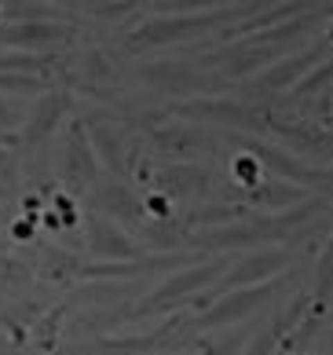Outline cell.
<instances>
[{
	"mask_svg": "<svg viewBox=\"0 0 333 355\" xmlns=\"http://www.w3.org/2000/svg\"><path fill=\"white\" fill-rule=\"evenodd\" d=\"M330 289H333V234H330L323 257H318V268H315V304H326Z\"/></svg>",
	"mask_w": 333,
	"mask_h": 355,
	"instance_id": "obj_25",
	"label": "cell"
},
{
	"mask_svg": "<svg viewBox=\"0 0 333 355\" xmlns=\"http://www.w3.org/2000/svg\"><path fill=\"white\" fill-rule=\"evenodd\" d=\"M326 209V198H308L282 213H264V216H242L234 223H216V227L191 231L183 245L187 249H205V253H231V249H249V245H289L304 223H311Z\"/></svg>",
	"mask_w": 333,
	"mask_h": 355,
	"instance_id": "obj_1",
	"label": "cell"
},
{
	"mask_svg": "<svg viewBox=\"0 0 333 355\" xmlns=\"http://www.w3.org/2000/svg\"><path fill=\"white\" fill-rule=\"evenodd\" d=\"M264 125H268V132L282 143L289 154H297L300 162H308V165L333 162V132L323 128L318 121H282V117L268 114Z\"/></svg>",
	"mask_w": 333,
	"mask_h": 355,
	"instance_id": "obj_8",
	"label": "cell"
},
{
	"mask_svg": "<svg viewBox=\"0 0 333 355\" xmlns=\"http://www.w3.org/2000/svg\"><path fill=\"white\" fill-rule=\"evenodd\" d=\"M289 264H293V249H289V245H268V249H257V253H249V257H242V260H231V268L220 275L212 300L223 297V293H231V289H242V286L271 282V279H278V275H282Z\"/></svg>",
	"mask_w": 333,
	"mask_h": 355,
	"instance_id": "obj_6",
	"label": "cell"
},
{
	"mask_svg": "<svg viewBox=\"0 0 333 355\" xmlns=\"http://www.w3.org/2000/svg\"><path fill=\"white\" fill-rule=\"evenodd\" d=\"M74 22H0V48L4 51H56L74 41Z\"/></svg>",
	"mask_w": 333,
	"mask_h": 355,
	"instance_id": "obj_10",
	"label": "cell"
},
{
	"mask_svg": "<svg viewBox=\"0 0 333 355\" xmlns=\"http://www.w3.org/2000/svg\"><path fill=\"white\" fill-rule=\"evenodd\" d=\"M143 0H77V8L96 22H121L136 11Z\"/></svg>",
	"mask_w": 333,
	"mask_h": 355,
	"instance_id": "obj_21",
	"label": "cell"
},
{
	"mask_svg": "<svg viewBox=\"0 0 333 355\" xmlns=\"http://www.w3.org/2000/svg\"><path fill=\"white\" fill-rule=\"evenodd\" d=\"M139 81L162 92H180V96H191V92H205L212 88V77H205L198 67L180 59H162V62H143L139 67Z\"/></svg>",
	"mask_w": 333,
	"mask_h": 355,
	"instance_id": "obj_12",
	"label": "cell"
},
{
	"mask_svg": "<svg viewBox=\"0 0 333 355\" xmlns=\"http://www.w3.org/2000/svg\"><path fill=\"white\" fill-rule=\"evenodd\" d=\"M286 286H289V279H271V282H257V286L231 289V293L216 297V300H212V304L191 322V334H209V330H220V326L242 322L246 315H253L257 308H264L271 297L282 293Z\"/></svg>",
	"mask_w": 333,
	"mask_h": 355,
	"instance_id": "obj_5",
	"label": "cell"
},
{
	"mask_svg": "<svg viewBox=\"0 0 333 355\" xmlns=\"http://www.w3.org/2000/svg\"><path fill=\"white\" fill-rule=\"evenodd\" d=\"M81 128H85V136L92 143V150H96V157H99L106 168H110L117 180L132 176V168H136V154H128V139L110 125V117L92 114V117H85V121H81Z\"/></svg>",
	"mask_w": 333,
	"mask_h": 355,
	"instance_id": "obj_11",
	"label": "cell"
},
{
	"mask_svg": "<svg viewBox=\"0 0 333 355\" xmlns=\"http://www.w3.org/2000/svg\"><path fill=\"white\" fill-rule=\"evenodd\" d=\"M99 209H103V216H110V220H143V202L132 194L125 183H106V187L99 191Z\"/></svg>",
	"mask_w": 333,
	"mask_h": 355,
	"instance_id": "obj_20",
	"label": "cell"
},
{
	"mask_svg": "<svg viewBox=\"0 0 333 355\" xmlns=\"http://www.w3.org/2000/svg\"><path fill=\"white\" fill-rule=\"evenodd\" d=\"M183 334V319L172 315L165 326H157L151 334H121V337H96L77 345L74 355H154L165 348H176V340Z\"/></svg>",
	"mask_w": 333,
	"mask_h": 355,
	"instance_id": "obj_7",
	"label": "cell"
},
{
	"mask_svg": "<svg viewBox=\"0 0 333 355\" xmlns=\"http://www.w3.org/2000/svg\"><path fill=\"white\" fill-rule=\"evenodd\" d=\"M234 176L246 183V187H257V183L264 180V165L257 162V157H249V154H242V157H234Z\"/></svg>",
	"mask_w": 333,
	"mask_h": 355,
	"instance_id": "obj_27",
	"label": "cell"
},
{
	"mask_svg": "<svg viewBox=\"0 0 333 355\" xmlns=\"http://www.w3.org/2000/svg\"><path fill=\"white\" fill-rule=\"evenodd\" d=\"M216 176L202 165H191V162H172V165H162L154 173V187L157 194L165 198H191V194H205L212 191Z\"/></svg>",
	"mask_w": 333,
	"mask_h": 355,
	"instance_id": "obj_16",
	"label": "cell"
},
{
	"mask_svg": "<svg viewBox=\"0 0 333 355\" xmlns=\"http://www.w3.org/2000/svg\"><path fill=\"white\" fill-rule=\"evenodd\" d=\"M88 253L96 260H139L143 249L128 239V231L110 216H92L88 223Z\"/></svg>",
	"mask_w": 333,
	"mask_h": 355,
	"instance_id": "obj_14",
	"label": "cell"
},
{
	"mask_svg": "<svg viewBox=\"0 0 333 355\" xmlns=\"http://www.w3.org/2000/svg\"><path fill=\"white\" fill-rule=\"evenodd\" d=\"M22 121V114H19V107L11 99H4L0 96V132H8V128H15Z\"/></svg>",
	"mask_w": 333,
	"mask_h": 355,
	"instance_id": "obj_28",
	"label": "cell"
},
{
	"mask_svg": "<svg viewBox=\"0 0 333 355\" xmlns=\"http://www.w3.org/2000/svg\"><path fill=\"white\" fill-rule=\"evenodd\" d=\"M271 0H242V4H228V8H212V11H187V15H154L139 22L136 30L125 37V51L139 55V51H154L165 44H180V41H194L202 33L212 30H228V26L242 22L249 15L264 11Z\"/></svg>",
	"mask_w": 333,
	"mask_h": 355,
	"instance_id": "obj_2",
	"label": "cell"
},
{
	"mask_svg": "<svg viewBox=\"0 0 333 355\" xmlns=\"http://www.w3.org/2000/svg\"><path fill=\"white\" fill-rule=\"evenodd\" d=\"M326 41L333 44V19H330V26H326Z\"/></svg>",
	"mask_w": 333,
	"mask_h": 355,
	"instance_id": "obj_29",
	"label": "cell"
},
{
	"mask_svg": "<svg viewBox=\"0 0 333 355\" xmlns=\"http://www.w3.org/2000/svg\"><path fill=\"white\" fill-rule=\"evenodd\" d=\"M330 51H333V44L323 37V41H315L311 48L297 51V55H282L278 62H271V67L264 70V73L253 77L246 92H249V96H268V92H286V88L297 85V81H300V77L308 73V70H315L323 59H330Z\"/></svg>",
	"mask_w": 333,
	"mask_h": 355,
	"instance_id": "obj_9",
	"label": "cell"
},
{
	"mask_svg": "<svg viewBox=\"0 0 333 355\" xmlns=\"http://www.w3.org/2000/svg\"><path fill=\"white\" fill-rule=\"evenodd\" d=\"M151 143L157 154H169V157H194L209 147H216V136L205 132L202 125H191V121H172V125H157L151 132Z\"/></svg>",
	"mask_w": 333,
	"mask_h": 355,
	"instance_id": "obj_13",
	"label": "cell"
},
{
	"mask_svg": "<svg viewBox=\"0 0 333 355\" xmlns=\"http://www.w3.org/2000/svg\"><path fill=\"white\" fill-rule=\"evenodd\" d=\"M70 114H74V92L48 88L44 99L37 103V110L30 114V121H26V128H22V143H26V147L44 143V139L59 128V121H66Z\"/></svg>",
	"mask_w": 333,
	"mask_h": 355,
	"instance_id": "obj_15",
	"label": "cell"
},
{
	"mask_svg": "<svg viewBox=\"0 0 333 355\" xmlns=\"http://www.w3.org/2000/svg\"><path fill=\"white\" fill-rule=\"evenodd\" d=\"M246 340H249V334L238 330V334H228V337H220V340H209V345L202 348V355H242Z\"/></svg>",
	"mask_w": 333,
	"mask_h": 355,
	"instance_id": "obj_26",
	"label": "cell"
},
{
	"mask_svg": "<svg viewBox=\"0 0 333 355\" xmlns=\"http://www.w3.org/2000/svg\"><path fill=\"white\" fill-rule=\"evenodd\" d=\"M231 268V257H216V260H205V264H191V268H183L176 271L169 282H162L154 289V293H146L136 308H121L117 315H110V319H99L103 326H110L117 319H132V322H139V319H151V315H165V311H176L183 304H191L198 289H205V286H216L220 282V275Z\"/></svg>",
	"mask_w": 333,
	"mask_h": 355,
	"instance_id": "obj_3",
	"label": "cell"
},
{
	"mask_svg": "<svg viewBox=\"0 0 333 355\" xmlns=\"http://www.w3.org/2000/svg\"><path fill=\"white\" fill-rule=\"evenodd\" d=\"M0 92L41 96V92H48V77H41V73H19V70H0Z\"/></svg>",
	"mask_w": 333,
	"mask_h": 355,
	"instance_id": "obj_23",
	"label": "cell"
},
{
	"mask_svg": "<svg viewBox=\"0 0 333 355\" xmlns=\"http://www.w3.org/2000/svg\"><path fill=\"white\" fill-rule=\"evenodd\" d=\"M48 4H70V8H74V4H77V0H48Z\"/></svg>",
	"mask_w": 333,
	"mask_h": 355,
	"instance_id": "obj_30",
	"label": "cell"
},
{
	"mask_svg": "<svg viewBox=\"0 0 333 355\" xmlns=\"http://www.w3.org/2000/svg\"><path fill=\"white\" fill-rule=\"evenodd\" d=\"M300 202H308V187H297L286 180H260L257 187H246L242 194V205L268 209V213H282V209H293Z\"/></svg>",
	"mask_w": 333,
	"mask_h": 355,
	"instance_id": "obj_18",
	"label": "cell"
},
{
	"mask_svg": "<svg viewBox=\"0 0 333 355\" xmlns=\"http://www.w3.org/2000/svg\"><path fill=\"white\" fill-rule=\"evenodd\" d=\"M66 67L59 51H0V70H19V73H41L51 77Z\"/></svg>",
	"mask_w": 333,
	"mask_h": 355,
	"instance_id": "obj_19",
	"label": "cell"
},
{
	"mask_svg": "<svg viewBox=\"0 0 333 355\" xmlns=\"http://www.w3.org/2000/svg\"><path fill=\"white\" fill-rule=\"evenodd\" d=\"M228 4H242V0H154L157 15H187V11H212Z\"/></svg>",
	"mask_w": 333,
	"mask_h": 355,
	"instance_id": "obj_24",
	"label": "cell"
},
{
	"mask_svg": "<svg viewBox=\"0 0 333 355\" xmlns=\"http://www.w3.org/2000/svg\"><path fill=\"white\" fill-rule=\"evenodd\" d=\"M96 180H99V157L92 150L85 128L74 125L70 143H66V183H70V191H85L96 187Z\"/></svg>",
	"mask_w": 333,
	"mask_h": 355,
	"instance_id": "obj_17",
	"label": "cell"
},
{
	"mask_svg": "<svg viewBox=\"0 0 333 355\" xmlns=\"http://www.w3.org/2000/svg\"><path fill=\"white\" fill-rule=\"evenodd\" d=\"M330 85H333V55L323 59L315 70H308L297 85H293V99H311V96H318V92H326Z\"/></svg>",
	"mask_w": 333,
	"mask_h": 355,
	"instance_id": "obj_22",
	"label": "cell"
},
{
	"mask_svg": "<svg viewBox=\"0 0 333 355\" xmlns=\"http://www.w3.org/2000/svg\"><path fill=\"white\" fill-rule=\"evenodd\" d=\"M169 114L187 117V121H209V125H223V128H238V132L249 136H264L268 132V110L253 107L242 99H183L165 107Z\"/></svg>",
	"mask_w": 333,
	"mask_h": 355,
	"instance_id": "obj_4",
	"label": "cell"
}]
</instances>
